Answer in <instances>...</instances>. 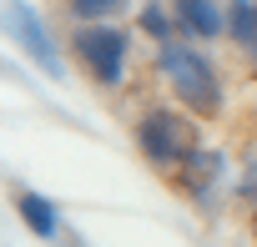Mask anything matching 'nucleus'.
<instances>
[{"label": "nucleus", "instance_id": "obj_10", "mask_svg": "<svg viewBox=\"0 0 257 247\" xmlns=\"http://www.w3.org/2000/svg\"><path fill=\"white\" fill-rule=\"evenodd\" d=\"M61 6H66L71 21H111L126 0H61Z\"/></svg>", "mask_w": 257, "mask_h": 247}, {"label": "nucleus", "instance_id": "obj_2", "mask_svg": "<svg viewBox=\"0 0 257 247\" xmlns=\"http://www.w3.org/2000/svg\"><path fill=\"white\" fill-rule=\"evenodd\" d=\"M157 66H162V76L172 81L177 101H182L192 116H217V111H222V76H217V66H212L197 46L167 41V46L157 51Z\"/></svg>", "mask_w": 257, "mask_h": 247}, {"label": "nucleus", "instance_id": "obj_7", "mask_svg": "<svg viewBox=\"0 0 257 247\" xmlns=\"http://www.w3.org/2000/svg\"><path fill=\"white\" fill-rule=\"evenodd\" d=\"M227 31L247 56H257V0H232L227 6Z\"/></svg>", "mask_w": 257, "mask_h": 247}, {"label": "nucleus", "instance_id": "obj_6", "mask_svg": "<svg viewBox=\"0 0 257 247\" xmlns=\"http://www.w3.org/2000/svg\"><path fill=\"white\" fill-rule=\"evenodd\" d=\"M217 172H222V157H217V152H207V147H192V152H187V162L172 172V182H177L187 197H202V192L217 182Z\"/></svg>", "mask_w": 257, "mask_h": 247}, {"label": "nucleus", "instance_id": "obj_9", "mask_svg": "<svg viewBox=\"0 0 257 247\" xmlns=\"http://www.w3.org/2000/svg\"><path fill=\"white\" fill-rule=\"evenodd\" d=\"M142 36L147 41H157V46H167V41H177L182 31H177V16H172V6H157V0H147L142 6Z\"/></svg>", "mask_w": 257, "mask_h": 247}, {"label": "nucleus", "instance_id": "obj_3", "mask_svg": "<svg viewBox=\"0 0 257 247\" xmlns=\"http://www.w3.org/2000/svg\"><path fill=\"white\" fill-rule=\"evenodd\" d=\"M137 147L142 157L157 167V172H177L187 162V152L197 147V127H192V116L172 111V106H152L142 121H137Z\"/></svg>", "mask_w": 257, "mask_h": 247}, {"label": "nucleus", "instance_id": "obj_5", "mask_svg": "<svg viewBox=\"0 0 257 247\" xmlns=\"http://www.w3.org/2000/svg\"><path fill=\"white\" fill-rule=\"evenodd\" d=\"M172 16L187 41H222L227 31V11L217 0H172Z\"/></svg>", "mask_w": 257, "mask_h": 247}, {"label": "nucleus", "instance_id": "obj_1", "mask_svg": "<svg viewBox=\"0 0 257 247\" xmlns=\"http://www.w3.org/2000/svg\"><path fill=\"white\" fill-rule=\"evenodd\" d=\"M71 56L81 61V71L96 86L116 91V86H126V76H132V31H121L111 21H76Z\"/></svg>", "mask_w": 257, "mask_h": 247}, {"label": "nucleus", "instance_id": "obj_4", "mask_svg": "<svg viewBox=\"0 0 257 247\" xmlns=\"http://www.w3.org/2000/svg\"><path fill=\"white\" fill-rule=\"evenodd\" d=\"M6 21H11V36L21 41V51L46 71V76H66V66H61V56H56V46H51V36H46V21L26 6V0H11V6H6Z\"/></svg>", "mask_w": 257, "mask_h": 247}, {"label": "nucleus", "instance_id": "obj_8", "mask_svg": "<svg viewBox=\"0 0 257 247\" xmlns=\"http://www.w3.org/2000/svg\"><path fill=\"white\" fill-rule=\"evenodd\" d=\"M16 207H21V217H26V227H31L36 237H56V232H61V222H56V207H51L46 197H36V192H21V197H16Z\"/></svg>", "mask_w": 257, "mask_h": 247}, {"label": "nucleus", "instance_id": "obj_11", "mask_svg": "<svg viewBox=\"0 0 257 247\" xmlns=\"http://www.w3.org/2000/svg\"><path fill=\"white\" fill-rule=\"evenodd\" d=\"M252 232H257V207H252Z\"/></svg>", "mask_w": 257, "mask_h": 247}]
</instances>
